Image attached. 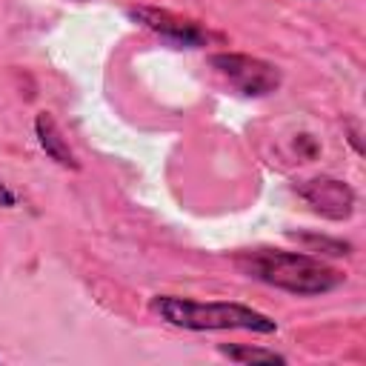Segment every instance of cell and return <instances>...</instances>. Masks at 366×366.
I'll return each mask as SVG.
<instances>
[{
  "instance_id": "cell-7",
  "label": "cell",
  "mask_w": 366,
  "mask_h": 366,
  "mask_svg": "<svg viewBox=\"0 0 366 366\" xmlns=\"http://www.w3.org/2000/svg\"><path fill=\"white\" fill-rule=\"evenodd\" d=\"M217 352L223 357H229L232 363H286V355L274 352V349H260V346H249V343H220Z\"/></svg>"
},
{
  "instance_id": "cell-2",
  "label": "cell",
  "mask_w": 366,
  "mask_h": 366,
  "mask_svg": "<svg viewBox=\"0 0 366 366\" xmlns=\"http://www.w3.org/2000/svg\"><path fill=\"white\" fill-rule=\"evenodd\" d=\"M152 315L163 323L186 332H254L274 335L277 320L234 300H194L180 295H154L149 300Z\"/></svg>"
},
{
  "instance_id": "cell-9",
  "label": "cell",
  "mask_w": 366,
  "mask_h": 366,
  "mask_svg": "<svg viewBox=\"0 0 366 366\" xmlns=\"http://www.w3.org/2000/svg\"><path fill=\"white\" fill-rule=\"evenodd\" d=\"M17 206V194L0 180V209H14Z\"/></svg>"
},
{
  "instance_id": "cell-5",
  "label": "cell",
  "mask_w": 366,
  "mask_h": 366,
  "mask_svg": "<svg viewBox=\"0 0 366 366\" xmlns=\"http://www.w3.org/2000/svg\"><path fill=\"white\" fill-rule=\"evenodd\" d=\"M297 194L326 220H349L355 214V206H357V194L355 189L340 180V177H332V174H317V177H309L303 183L295 186Z\"/></svg>"
},
{
  "instance_id": "cell-3",
  "label": "cell",
  "mask_w": 366,
  "mask_h": 366,
  "mask_svg": "<svg viewBox=\"0 0 366 366\" xmlns=\"http://www.w3.org/2000/svg\"><path fill=\"white\" fill-rule=\"evenodd\" d=\"M209 66L243 97H266L280 89V69L263 57L243 51H214L209 54Z\"/></svg>"
},
{
  "instance_id": "cell-8",
  "label": "cell",
  "mask_w": 366,
  "mask_h": 366,
  "mask_svg": "<svg viewBox=\"0 0 366 366\" xmlns=\"http://www.w3.org/2000/svg\"><path fill=\"white\" fill-rule=\"evenodd\" d=\"M292 240H297L309 254H332V257H343L352 252V246L340 237H326V234H315V232H289Z\"/></svg>"
},
{
  "instance_id": "cell-1",
  "label": "cell",
  "mask_w": 366,
  "mask_h": 366,
  "mask_svg": "<svg viewBox=\"0 0 366 366\" xmlns=\"http://www.w3.org/2000/svg\"><path fill=\"white\" fill-rule=\"evenodd\" d=\"M234 266L266 286L297 297H317L340 289L346 274L317 254L309 252H283V249H246L234 254Z\"/></svg>"
},
{
  "instance_id": "cell-6",
  "label": "cell",
  "mask_w": 366,
  "mask_h": 366,
  "mask_svg": "<svg viewBox=\"0 0 366 366\" xmlns=\"http://www.w3.org/2000/svg\"><path fill=\"white\" fill-rule=\"evenodd\" d=\"M34 134H37V143L46 152V157H51L63 169H71V172L80 169V160H77L74 149L69 146V140L63 137L57 120L49 112H37V117H34Z\"/></svg>"
},
{
  "instance_id": "cell-4",
  "label": "cell",
  "mask_w": 366,
  "mask_h": 366,
  "mask_svg": "<svg viewBox=\"0 0 366 366\" xmlns=\"http://www.w3.org/2000/svg\"><path fill=\"white\" fill-rule=\"evenodd\" d=\"M126 17L134 20L137 26L149 29L160 40H166L174 49H203L212 43V31L186 14H177L172 9H157V6H132L126 9Z\"/></svg>"
}]
</instances>
